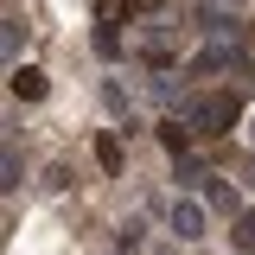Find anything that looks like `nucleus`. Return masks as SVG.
I'll use <instances>...</instances> for the list:
<instances>
[{
  "label": "nucleus",
  "instance_id": "obj_3",
  "mask_svg": "<svg viewBox=\"0 0 255 255\" xmlns=\"http://www.w3.org/2000/svg\"><path fill=\"white\" fill-rule=\"evenodd\" d=\"M45 90H51V83H45L38 64H19V70H13V96H19V102H45Z\"/></svg>",
  "mask_w": 255,
  "mask_h": 255
},
{
  "label": "nucleus",
  "instance_id": "obj_10",
  "mask_svg": "<svg viewBox=\"0 0 255 255\" xmlns=\"http://www.w3.org/2000/svg\"><path fill=\"white\" fill-rule=\"evenodd\" d=\"M102 102H109V115H128V90L122 83H102Z\"/></svg>",
  "mask_w": 255,
  "mask_h": 255
},
{
  "label": "nucleus",
  "instance_id": "obj_1",
  "mask_svg": "<svg viewBox=\"0 0 255 255\" xmlns=\"http://www.w3.org/2000/svg\"><path fill=\"white\" fill-rule=\"evenodd\" d=\"M236 115H243V102H236L230 90H217V96H198V102H191L185 128H191V134H230Z\"/></svg>",
  "mask_w": 255,
  "mask_h": 255
},
{
  "label": "nucleus",
  "instance_id": "obj_7",
  "mask_svg": "<svg viewBox=\"0 0 255 255\" xmlns=\"http://www.w3.org/2000/svg\"><path fill=\"white\" fill-rule=\"evenodd\" d=\"M96 166H102L109 179L122 172V140H115V134H102V140H96Z\"/></svg>",
  "mask_w": 255,
  "mask_h": 255
},
{
  "label": "nucleus",
  "instance_id": "obj_13",
  "mask_svg": "<svg viewBox=\"0 0 255 255\" xmlns=\"http://www.w3.org/2000/svg\"><path fill=\"white\" fill-rule=\"evenodd\" d=\"M64 185H70V166H64V159H58V166H45V191H64Z\"/></svg>",
  "mask_w": 255,
  "mask_h": 255
},
{
  "label": "nucleus",
  "instance_id": "obj_14",
  "mask_svg": "<svg viewBox=\"0 0 255 255\" xmlns=\"http://www.w3.org/2000/svg\"><path fill=\"white\" fill-rule=\"evenodd\" d=\"M134 6H140V13H159V6H166V0H134Z\"/></svg>",
  "mask_w": 255,
  "mask_h": 255
},
{
  "label": "nucleus",
  "instance_id": "obj_8",
  "mask_svg": "<svg viewBox=\"0 0 255 255\" xmlns=\"http://www.w3.org/2000/svg\"><path fill=\"white\" fill-rule=\"evenodd\" d=\"M159 140H166L172 153H185V147H191V128H179V122H159Z\"/></svg>",
  "mask_w": 255,
  "mask_h": 255
},
{
  "label": "nucleus",
  "instance_id": "obj_9",
  "mask_svg": "<svg viewBox=\"0 0 255 255\" xmlns=\"http://www.w3.org/2000/svg\"><path fill=\"white\" fill-rule=\"evenodd\" d=\"M122 13H134V0H96V19H102V26H115Z\"/></svg>",
  "mask_w": 255,
  "mask_h": 255
},
{
  "label": "nucleus",
  "instance_id": "obj_5",
  "mask_svg": "<svg viewBox=\"0 0 255 255\" xmlns=\"http://www.w3.org/2000/svg\"><path fill=\"white\" fill-rule=\"evenodd\" d=\"M19 51H26V26L19 19H0V64H13Z\"/></svg>",
  "mask_w": 255,
  "mask_h": 255
},
{
  "label": "nucleus",
  "instance_id": "obj_4",
  "mask_svg": "<svg viewBox=\"0 0 255 255\" xmlns=\"http://www.w3.org/2000/svg\"><path fill=\"white\" fill-rule=\"evenodd\" d=\"M19 185H26V159L13 147H0V191H19Z\"/></svg>",
  "mask_w": 255,
  "mask_h": 255
},
{
  "label": "nucleus",
  "instance_id": "obj_15",
  "mask_svg": "<svg viewBox=\"0 0 255 255\" xmlns=\"http://www.w3.org/2000/svg\"><path fill=\"white\" fill-rule=\"evenodd\" d=\"M153 255H179V249H153Z\"/></svg>",
  "mask_w": 255,
  "mask_h": 255
},
{
  "label": "nucleus",
  "instance_id": "obj_12",
  "mask_svg": "<svg viewBox=\"0 0 255 255\" xmlns=\"http://www.w3.org/2000/svg\"><path fill=\"white\" fill-rule=\"evenodd\" d=\"M223 64H230V51H204V58L191 64V70H198V77H211V70H223Z\"/></svg>",
  "mask_w": 255,
  "mask_h": 255
},
{
  "label": "nucleus",
  "instance_id": "obj_6",
  "mask_svg": "<svg viewBox=\"0 0 255 255\" xmlns=\"http://www.w3.org/2000/svg\"><path fill=\"white\" fill-rule=\"evenodd\" d=\"M230 249H236V255H255V211H243V217H236V230H230Z\"/></svg>",
  "mask_w": 255,
  "mask_h": 255
},
{
  "label": "nucleus",
  "instance_id": "obj_2",
  "mask_svg": "<svg viewBox=\"0 0 255 255\" xmlns=\"http://www.w3.org/2000/svg\"><path fill=\"white\" fill-rule=\"evenodd\" d=\"M172 236H179V243L204 236V204H198V198H179V204H172Z\"/></svg>",
  "mask_w": 255,
  "mask_h": 255
},
{
  "label": "nucleus",
  "instance_id": "obj_16",
  "mask_svg": "<svg viewBox=\"0 0 255 255\" xmlns=\"http://www.w3.org/2000/svg\"><path fill=\"white\" fill-rule=\"evenodd\" d=\"M249 179H255V159H249Z\"/></svg>",
  "mask_w": 255,
  "mask_h": 255
},
{
  "label": "nucleus",
  "instance_id": "obj_11",
  "mask_svg": "<svg viewBox=\"0 0 255 255\" xmlns=\"http://www.w3.org/2000/svg\"><path fill=\"white\" fill-rule=\"evenodd\" d=\"M96 51H102V58H122V38H115V26L96 32Z\"/></svg>",
  "mask_w": 255,
  "mask_h": 255
}]
</instances>
